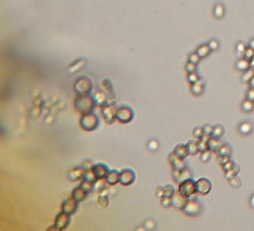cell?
I'll list each match as a JSON object with an SVG mask.
<instances>
[{
    "label": "cell",
    "mask_w": 254,
    "mask_h": 231,
    "mask_svg": "<svg viewBox=\"0 0 254 231\" xmlns=\"http://www.w3.org/2000/svg\"><path fill=\"white\" fill-rule=\"evenodd\" d=\"M241 106H242V110H243L245 113H250V112H251L252 110H253L254 102L246 99V100L242 102Z\"/></svg>",
    "instance_id": "25"
},
{
    "label": "cell",
    "mask_w": 254,
    "mask_h": 231,
    "mask_svg": "<svg viewBox=\"0 0 254 231\" xmlns=\"http://www.w3.org/2000/svg\"><path fill=\"white\" fill-rule=\"evenodd\" d=\"M207 45H208V46H209V48L210 49L211 51H215V50L217 49L219 46V42H218L216 40H210Z\"/></svg>",
    "instance_id": "44"
},
{
    "label": "cell",
    "mask_w": 254,
    "mask_h": 231,
    "mask_svg": "<svg viewBox=\"0 0 254 231\" xmlns=\"http://www.w3.org/2000/svg\"><path fill=\"white\" fill-rule=\"evenodd\" d=\"M244 58L248 60V61H250L252 58L254 57V49H253L248 47L247 49H246L245 51L244 52Z\"/></svg>",
    "instance_id": "37"
},
{
    "label": "cell",
    "mask_w": 254,
    "mask_h": 231,
    "mask_svg": "<svg viewBox=\"0 0 254 231\" xmlns=\"http://www.w3.org/2000/svg\"><path fill=\"white\" fill-rule=\"evenodd\" d=\"M192 178V172L189 169L185 168L180 172V181H179V184L182 183L183 181L189 180V179Z\"/></svg>",
    "instance_id": "28"
},
{
    "label": "cell",
    "mask_w": 254,
    "mask_h": 231,
    "mask_svg": "<svg viewBox=\"0 0 254 231\" xmlns=\"http://www.w3.org/2000/svg\"><path fill=\"white\" fill-rule=\"evenodd\" d=\"M246 99L254 102V89L250 88L246 94Z\"/></svg>",
    "instance_id": "48"
},
{
    "label": "cell",
    "mask_w": 254,
    "mask_h": 231,
    "mask_svg": "<svg viewBox=\"0 0 254 231\" xmlns=\"http://www.w3.org/2000/svg\"><path fill=\"white\" fill-rule=\"evenodd\" d=\"M195 186H196V192L204 196L211 191L212 183L209 179L202 178L195 182Z\"/></svg>",
    "instance_id": "5"
},
{
    "label": "cell",
    "mask_w": 254,
    "mask_h": 231,
    "mask_svg": "<svg viewBox=\"0 0 254 231\" xmlns=\"http://www.w3.org/2000/svg\"><path fill=\"white\" fill-rule=\"evenodd\" d=\"M187 79H188V81H189L191 84H195V83L197 82V81L199 80L200 79H199V76H198L195 72L189 73Z\"/></svg>",
    "instance_id": "39"
},
{
    "label": "cell",
    "mask_w": 254,
    "mask_h": 231,
    "mask_svg": "<svg viewBox=\"0 0 254 231\" xmlns=\"http://www.w3.org/2000/svg\"><path fill=\"white\" fill-rule=\"evenodd\" d=\"M180 172H181V171L176 170V169H173V172H172V178H173V180L177 183H179V181H180Z\"/></svg>",
    "instance_id": "46"
},
{
    "label": "cell",
    "mask_w": 254,
    "mask_h": 231,
    "mask_svg": "<svg viewBox=\"0 0 254 231\" xmlns=\"http://www.w3.org/2000/svg\"><path fill=\"white\" fill-rule=\"evenodd\" d=\"M203 86H204L203 81L199 79L195 84H192L191 88H190L191 89V92L195 95H201L203 91Z\"/></svg>",
    "instance_id": "20"
},
{
    "label": "cell",
    "mask_w": 254,
    "mask_h": 231,
    "mask_svg": "<svg viewBox=\"0 0 254 231\" xmlns=\"http://www.w3.org/2000/svg\"><path fill=\"white\" fill-rule=\"evenodd\" d=\"M224 15V7L222 4H217L214 8V16L217 19H221Z\"/></svg>",
    "instance_id": "27"
},
{
    "label": "cell",
    "mask_w": 254,
    "mask_h": 231,
    "mask_svg": "<svg viewBox=\"0 0 254 231\" xmlns=\"http://www.w3.org/2000/svg\"><path fill=\"white\" fill-rule=\"evenodd\" d=\"M86 170L83 167H77L72 169L70 172L68 174V177L72 181L77 180L83 177L84 178V173H85Z\"/></svg>",
    "instance_id": "13"
},
{
    "label": "cell",
    "mask_w": 254,
    "mask_h": 231,
    "mask_svg": "<svg viewBox=\"0 0 254 231\" xmlns=\"http://www.w3.org/2000/svg\"><path fill=\"white\" fill-rule=\"evenodd\" d=\"M106 180L110 184H115L119 182V172H117L116 170L109 171L108 174L106 176Z\"/></svg>",
    "instance_id": "18"
},
{
    "label": "cell",
    "mask_w": 254,
    "mask_h": 231,
    "mask_svg": "<svg viewBox=\"0 0 254 231\" xmlns=\"http://www.w3.org/2000/svg\"><path fill=\"white\" fill-rule=\"evenodd\" d=\"M235 166V163H234V162H232V160H229L227 162H226L224 165L222 166V168H223V170L224 171V172H227V171H229V169H231L232 168V167Z\"/></svg>",
    "instance_id": "47"
},
{
    "label": "cell",
    "mask_w": 254,
    "mask_h": 231,
    "mask_svg": "<svg viewBox=\"0 0 254 231\" xmlns=\"http://www.w3.org/2000/svg\"><path fill=\"white\" fill-rule=\"evenodd\" d=\"M236 69L239 71H246L250 67V61L245 59V58H243V59L239 60V61H237L235 65Z\"/></svg>",
    "instance_id": "21"
},
{
    "label": "cell",
    "mask_w": 254,
    "mask_h": 231,
    "mask_svg": "<svg viewBox=\"0 0 254 231\" xmlns=\"http://www.w3.org/2000/svg\"><path fill=\"white\" fill-rule=\"evenodd\" d=\"M187 201H188V198L182 196L179 192L175 193V195L172 197V206L177 209L182 210L185 206V204H186Z\"/></svg>",
    "instance_id": "10"
},
{
    "label": "cell",
    "mask_w": 254,
    "mask_h": 231,
    "mask_svg": "<svg viewBox=\"0 0 254 231\" xmlns=\"http://www.w3.org/2000/svg\"><path fill=\"white\" fill-rule=\"evenodd\" d=\"M87 192L81 186L77 187V188L75 189L72 192V197L75 200L78 202H80V201H82L85 198L86 196H87Z\"/></svg>",
    "instance_id": "16"
},
{
    "label": "cell",
    "mask_w": 254,
    "mask_h": 231,
    "mask_svg": "<svg viewBox=\"0 0 254 231\" xmlns=\"http://www.w3.org/2000/svg\"><path fill=\"white\" fill-rule=\"evenodd\" d=\"M250 206L254 209V194L251 196L250 199Z\"/></svg>",
    "instance_id": "54"
},
{
    "label": "cell",
    "mask_w": 254,
    "mask_h": 231,
    "mask_svg": "<svg viewBox=\"0 0 254 231\" xmlns=\"http://www.w3.org/2000/svg\"><path fill=\"white\" fill-rule=\"evenodd\" d=\"M178 192L188 198L194 196L196 193L195 182L192 178L183 181L179 185Z\"/></svg>",
    "instance_id": "2"
},
{
    "label": "cell",
    "mask_w": 254,
    "mask_h": 231,
    "mask_svg": "<svg viewBox=\"0 0 254 231\" xmlns=\"http://www.w3.org/2000/svg\"><path fill=\"white\" fill-rule=\"evenodd\" d=\"M198 147V150H199L200 152H202V151H204L208 149V142L206 140H203L202 139H199L198 142H197Z\"/></svg>",
    "instance_id": "36"
},
{
    "label": "cell",
    "mask_w": 254,
    "mask_h": 231,
    "mask_svg": "<svg viewBox=\"0 0 254 231\" xmlns=\"http://www.w3.org/2000/svg\"><path fill=\"white\" fill-rule=\"evenodd\" d=\"M78 208V201H76L74 198H67L62 204V212L72 215L74 213Z\"/></svg>",
    "instance_id": "9"
},
{
    "label": "cell",
    "mask_w": 254,
    "mask_h": 231,
    "mask_svg": "<svg viewBox=\"0 0 254 231\" xmlns=\"http://www.w3.org/2000/svg\"><path fill=\"white\" fill-rule=\"evenodd\" d=\"M246 49L247 48H246L245 45L243 43H239L236 45V50L239 53H244Z\"/></svg>",
    "instance_id": "49"
},
{
    "label": "cell",
    "mask_w": 254,
    "mask_h": 231,
    "mask_svg": "<svg viewBox=\"0 0 254 231\" xmlns=\"http://www.w3.org/2000/svg\"><path fill=\"white\" fill-rule=\"evenodd\" d=\"M249 86H250V88L254 89V76L250 79V81H249Z\"/></svg>",
    "instance_id": "53"
},
{
    "label": "cell",
    "mask_w": 254,
    "mask_h": 231,
    "mask_svg": "<svg viewBox=\"0 0 254 231\" xmlns=\"http://www.w3.org/2000/svg\"><path fill=\"white\" fill-rule=\"evenodd\" d=\"M175 193V189L172 185H166L164 186V197L172 198Z\"/></svg>",
    "instance_id": "33"
},
{
    "label": "cell",
    "mask_w": 254,
    "mask_h": 231,
    "mask_svg": "<svg viewBox=\"0 0 254 231\" xmlns=\"http://www.w3.org/2000/svg\"><path fill=\"white\" fill-rule=\"evenodd\" d=\"M184 214L189 216H197L201 214L202 211L201 204L195 199H189L182 209Z\"/></svg>",
    "instance_id": "3"
},
{
    "label": "cell",
    "mask_w": 254,
    "mask_h": 231,
    "mask_svg": "<svg viewBox=\"0 0 254 231\" xmlns=\"http://www.w3.org/2000/svg\"><path fill=\"white\" fill-rule=\"evenodd\" d=\"M158 146H159V145H158L157 141H151V142H150L149 144V149H151V150H153V151L157 149Z\"/></svg>",
    "instance_id": "52"
},
{
    "label": "cell",
    "mask_w": 254,
    "mask_h": 231,
    "mask_svg": "<svg viewBox=\"0 0 254 231\" xmlns=\"http://www.w3.org/2000/svg\"><path fill=\"white\" fill-rule=\"evenodd\" d=\"M202 128H203V134L211 136L212 133V130H213V127L212 126H211V125H209V124H206V125H203V127H202Z\"/></svg>",
    "instance_id": "43"
},
{
    "label": "cell",
    "mask_w": 254,
    "mask_h": 231,
    "mask_svg": "<svg viewBox=\"0 0 254 231\" xmlns=\"http://www.w3.org/2000/svg\"><path fill=\"white\" fill-rule=\"evenodd\" d=\"M70 215L64 212H62L58 215L55 220V227L58 230H64L69 225V222H70Z\"/></svg>",
    "instance_id": "8"
},
{
    "label": "cell",
    "mask_w": 254,
    "mask_h": 231,
    "mask_svg": "<svg viewBox=\"0 0 254 231\" xmlns=\"http://www.w3.org/2000/svg\"><path fill=\"white\" fill-rule=\"evenodd\" d=\"M192 133L195 137L198 138V139H201L202 136L203 135V128H202V127H196V128L193 130Z\"/></svg>",
    "instance_id": "40"
},
{
    "label": "cell",
    "mask_w": 254,
    "mask_h": 231,
    "mask_svg": "<svg viewBox=\"0 0 254 231\" xmlns=\"http://www.w3.org/2000/svg\"><path fill=\"white\" fill-rule=\"evenodd\" d=\"M81 186L82 187V188L84 189L87 192H89L92 191V189H93L94 183H92V182H91V181H89V180H84V181L82 182V183L81 184Z\"/></svg>",
    "instance_id": "32"
},
{
    "label": "cell",
    "mask_w": 254,
    "mask_h": 231,
    "mask_svg": "<svg viewBox=\"0 0 254 231\" xmlns=\"http://www.w3.org/2000/svg\"><path fill=\"white\" fill-rule=\"evenodd\" d=\"M185 146H186L189 155H196L197 154L200 152L199 150H198V144H197V142H194V141L188 142L185 144Z\"/></svg>",
    "instance_id": "22"
},
{
    "label": "cell",
    "mask_w": 254,
    "mask_h": 231,
    "mask_svg": "<svg viewBox=\"0 0 254 231\" xmlns=\"http://www.w3.org/2000/svg\"><path fill=\"white\" fill-rule=\"evenodd\" d=\"M116 119L122 123H128L133 119V112L129 107H122L116 110Z\"/></svg>",
    "instance_id": "6"
},
{
    "label": "cell",
    "mask_w": 254,
    "mask_h": 231,
    "mask_svg": "<svg viewBox=\"0 0 254 231\" xmlns=\"http://www.w3.org/2000/svg\"><path fill=\"white\" fill-rule=\"evenodd\" d=\"M84 180H89V181L92 182V183H94L97 179L96 176H95V175L94 174L93 171L90 170V169H89V170L86 171L84 175Z\"/></svg>",
    "instance_id": "31"
},
{
    "label": "cell",
    "mask_w": 254,
    "mask_h": 231,
    "mask_svg": "<svg viewBox=\"0 0 254 231\" xmlns=\"http://www.w3.org/2000/svg\"><path fill=\"white\" fill-rule=\"evenodd\" d=\"M253 76H254V69H250V68H249L247 70L245 71V72L244 73L243 75H242V81L245 83L249 82L250 79H251Z\"/></svg>",
    "instance_id": "30"
},
{
    "label": "cell",
    "mask_w": 254,
    "mask_h": 231,
    "mask_svg": "<svg viewBox=\"0 0 254 231\" xmlns=\"http://www.w3.org/2000/svg\"><path fill=\"white\" fill-rule=\"evenodd\" d=\"M145 227H147V229L149 230H152V229L154 228L155 227V223H154V221L152 220H149L145 222Z\"/></svg>",
    "instance_id": "51"
},
{
    "label": "cell",
    "mask_w": 254,
    "mask_h": 231,
    "mask_svg": "<svg viewBox=\"0 0 254 231\" xmlns=\"http://www.w3.org/2000/svg\"><path fill=\"white\" fill-rule=\"evenodd\" d=\"M160 204L161 205H162V206H163V207H165V208L169 207V206L172 205V198H169V197H162V198H161Z\"/></svg>",
    "instance_id": "38"
},
{
    "label": "cell",
    "mask_w": 254,
    "mask_h": 231,
    "mask_svg": "<svg viewBox=\"0 0 254 231\" xmlns=\"http://www.w3.org/2000/svg\"><path fill=\"white\" fill-rule=\"evenodd\" d=\"M231 151H231L230 146L224 143L216 152H217L218 156H230Z\"/></svg>",
    "instance_id": "23"
},
{
    "label": "cell",
    "mask_w": 254,
    "mask_h": 231,
    "mask_svg": "<svg viewBox=\"0 0 254 231\" xmlns=\"http://www.w3.org/2000/svg\"><path fill=\"white\" fill-rule=\"evenodd\" d=\"M253 124L249 121H245L239 125L238 131L242 135H248L253 131Z\"/></svg>",
    "instance_id": "14"
},
{
    "label": "cell",
    "mask_w": 254,
    "mask_h": 231,
    "mask_svg": "<svg viewBox=\"0 0 254 231\" xmlns=\"http://www.w3.org/2000/svg\"><path fill=\"white\" fill-rule=\"evenodd\" d=\"M200 59H201V58L197 53H192L189 56V62L195 63V64L199 62Z\"/></svg>",
    "instance_id": "41"
},
{
    "label": "cell",
    "mask_w": 254,
    "mask_h": 231,
    "mask_svg": "<svg viewBox=\"0 0 254 231\" xmlns=\"http://www.w3.org/2000/svg\"><path fill=\"white\" fill-rule=\"evenodd\" d=\"M92 170L93 171L96 178L100 179L106 178L109 172L108 168L104 164H97V165L93 166Z\"/></svg>",
    "instance_id": "12"
},
{
    "label": "cell",
    "mask_w": 254,
    "mask_h": 231,
    "mask_svg": "<svg viewBox=\"0 0 254 231\" xmlns=\"http://www.w3.org/2000/svg\"><path fill=\"white\" fill-rule=\"evenodd\" d=\"M173 153L176 154L177 157L183 159V160L186 158L187 156L189 155V152L188 150H187L186 146H185V145L183 144H179L176 146L175 149H174Z\"/></svg>",
    "instance_id": "15"
},
{
    "label": "cell",
    "mask_w": 254,
    "mask_h": 231,
    "mask_svg": "<svg viewBox=\"0 0 254 231\" xmlns=\"http://www.w3.org/2000/svg\"><path fill=\"white\" fill-rule=\"evenodd\" d=\"M228 183H229V185H230L231 186H232L233 188L236 189L239 188V187L241 186V185H242V182H241L240 179L236 176L229 179V180H228Z\"/></svg>",
    "instance_id": "34"
},
{
    "label": "cell",
    "mask_w": 254,
    "mask_h": 231,
    "mask_svg": "<svg viewBox=\"0 0 254 231\" xmlns=\"http://www.w3.org/2000/svg\"><path fill=\"white\" fill-rule=\"evenodd\" d=\"M239 170H240V169H239V166L238 165H236L234 166L233 167H232V169H229V171H227V172H225V177L227 179V180H229V179L233 178V177L236 176L237 174L239 173Z\"/></svg>",
    "instance_id": "29"
},
{
    "label": "cell",
    "mask_w": 254,
    "mask_h": 231,
    "mask_svg": "<svg viewBox=\"0 0 254 231\" xmlns=\"http://www.w3.org/2000/svg\"><path fill=\"white\" fill-rule=\"evenodd\" d=\"M81 125L86 131H93L99 125V121L98 116L93 113H84L81 119Z\"/></svg>",
    "instance_id": "1"
},
{
    "label": "cell",
    "mask_w": 254,
    "mask_h": 231,
    "mask_svg": "<svg viewBox=\"0 0 254 231\" xmlns=\"http://www.w3.org/2000/svg\"><path fill=\"white\" fill-rule=\"evenodd\" d=\"M211 157V151L207 149V150L202 151L201 152V160L203 162H207L210 160Z\"/></svg>",
    "instance_id": "35"
},
{
    "label": "cell",
    "mask_w": 254,
    "mask_h": 231,
    "mask_svg": "<svg viewBox=\"0 0 254 231\" xmlns=\"http://www.w3.org/2000/svg\"><path fill=\"white\" fill-rule=\"evenodd\" d=\"M218 160H219V162L220 165L223 166L224 165L226 162H227L228 161L230 160V156H219Z\"/></svg>",
    "instance_id": "45"
},
{
    "label": "cell",
    "mask_w": 254,
    "mask_h": 231,
    "mask_svg": "<svg viewBox=\"0 0 254 231\" xmlns=\"http://www.w3.org/2000/svg\"><path fill=\"white\" fill-rule=\"evenodd\" d=\"M249 47H250V48H251V49H254V39L251 40V41L250 42Z\"/></svg>",
    "instance_id": "55"
},
{
    "label": "cell",
    "mask_w": 254,
    "mask_h": 231,
    "mask_svg": "<svg viewBox=\"0 0 254 231\" xmlns=\"http://www.w3.org/2000/svg\"><path fill=\"white\" fill-rule=\"evenodd\" d=\"M169 162H170L173 169L182 171L185 168V163L184 160L183 159L177 157L174 153L170 154V156H169Z\"/></svg>",
    "instance_id": "11"
},
{
    "label": "cell",
    "mask_w": 254,
    "mask_h": 231,
    "mask_svg": "<svg viewBox=\"0 0 254 231\" xmlns=\"http://www.w3.org/2000/svg\"><path fill=\"white\" fill-rule=\"evenodd\" d=\"M156 195L158 198H162V197H164V187H158L156 190Z\"/></svg>",
    "instance_id": "50"
},
{
    "label": "cell",
    "mask_w": 254,
    "mask_h": 231,
    "mask_svg": "<svg viewBox=\"0 0 254 231\" xmlns=\"http://www.w3.org/2000/svg\"><path fill=\"white\" fill-rule=\"evenodd\" d=\"M223 144H224V142L221 140H220V139L212 137L211 136L209 138V141H208V149L211 151H216V152Z\"/></svg>",
    "instance_id": "17"
},
{
    "label": "cell",
    "mask_w": 254,
    "mask_h": 231,
    "mask_svg": "<svg viewBox=\"0 0 254 231\" xmlns=\"http://www.w3.org/2000/svg\"><path fill=\"white\" fill-rule=\"evenodd\" d=\"M224 132V129L221 125H217L216 126L213 127L212 133L211 136L214 138H218V139H220L221 136H223Z\"/></svg>",
    "instance_id": "24"
},
{
    "label": "cell",
    "mask_w": 254,
    "mask_h": 231,
    "mask_svg": "<svg viewBox=\"0 0 254 231\" xmlns=\"http://www.w3.org/2000/svg\"><path fill=\"white\" fill-rule=\"evenodd\" d=\"M185 71H186L188 73L195 72V70H196V64H195V63H191V62H188L187 63V64L185 65Z\"/></svg>",
    "instance_id": "42"
},
{
    "label": "cell",
    "mask_w": 254,
    "mask_h": 231,
    "mask_svg": "<svg viewBox=\"0 0 254 231\" xmlns=\"http://www.w3.org/2000/svg\"><path fill=\"white\" fill-rule=\"evenodd\" d=\"M75 107L83 113H90L94 107V102L90 98H83L76 101Z\"/></svg>",
    "instance_id": "4"
},
{
    "label": "cell",
    "mask_w": 254,
    "mask_h": 231,
    "mask_svg": "<svg viewBox=\"0 0 254 231\" xmlns=\"http://www.w3.org/2000/svg\"><path fill=\"white\" fill-rule=\"evenodd\" d=\"M136 175L133 170L129 169H124L119 173V183L125 186L131 184L134 181Z\"/></svg>",
    "instance_id": "7"
},
{
    "label": "cell",
    "mask_w": 254,
    "mask_h": 231,
    "mask_svg": "<svg viewBox=\"0 0 254 231\" xmlns=\"http://www.w3.org/2000/svg\"><path fill=\"white\" fill-rule=\"evenodd\" d=\"M210 51L211 50L209 48V46H208V45H203L197 49L196 53L199 55L200 58H205L206 56H207L209 52H210Z\"/></svg>",
    "instance_id": "26"
},
{
    "label": "cell",
    "mask_w": 254,
    "mask_h": 231,
    "mask_svg": "<svg viewBox=\"0 0 254 231\" xmlns=\"http://www.w3.org/2000/svg\"><path fill=\"white\" fill-rule=\"evenodd\" d=\"M102 114L105 117L106 121L110 123L113 122L115 118H116V116H115L116 111H114L111 107H105L102 110Z\"/></svg>",
    "instance_id": "19"
}]
</instances>
